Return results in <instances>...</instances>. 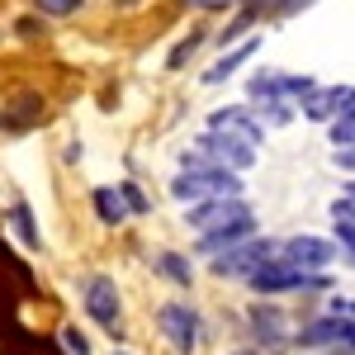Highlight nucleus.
<instances>
[{
  "instance_id": "4468645a",
  "label": "nucleus",
  "mask_w": 355,
  "mask_h": 355,
  "mask_svg": "<svg viewBox=\"0 0 355 355\" xmlns=\"http://www.w3.org/2000/svg\"><path fill=\"white\" fill-rule=\"evenodd\" d=\"M95 214H100V223H110V227H119V223L128 218V204H123V194H119V185H100L95 190Z\"/></svg>"
},
{
  "instance_id": "393cba45",
  "label": "nucleus",
  "mask_w": 355,
  "mask_h": 355,
  "mask_svg": "<svg viewBox=\"0 0 355 355\" xmlns=\"http://www.w3.org/2000/svg\"><path fill=\"white\" fill-rule=\"evenodd\" d=\"M190 5H204V10H218V5H227V0H190Z\"/></svg>"
},
{
  "instance_id": "f257e3e1",
  "label": "nucleus",
  "mask_w": 355,
  "mask_h": 355,
  "mask_svg": "<svg viewBox=\"0 0 355 355\" xmlns=\"http://www.w3.org/2000/svg\"><path fill=\"white\" fill-rule=\"evenodd\" d=\"M171 194L180 204H204V199H223V194H242V180L227 166H204V171H180L171 180Z\"/></svg>"
},
{
  "instance_id": "412c9836",
  "label": "nucleus",
  "mask_w": 355,
  "mask_h": 355,
  "mask_svg": "<svg viewBox=\"0 0 355 355\" xmlns=\"http://www.w3.org/2000/svg\"><path fill=\"white\" fill-rule=\"evenodd\" d=\"M43 15H76L81 10V0H33Z\"/></svg>"
},
{
  "instance_id": "6ab92c4d",
  "label": "nucleus",
  "mask_w": 355,
  "mask_h": 355,
  "mask_svg": "<svg viewBox=\"0 0 355 355\" xmlns=\"http://www.w3.org/2000/svg\"><path fill=\"white\" fill-rule=\"evenodd\" d=\"M15 227H19L24 246H38V232H33V218H28V209H24V204H15Z\"/></svg>"
},
{
  "instance_id": "f03ea898",
  "label": "nucleus",
  "mask_w": 355,
  "mask_h": 355,
  "mask_svg": "<svg viewBox=\"0 0 355 355\" xmlns=\"http://www.w3.org/2000/svg\"><path fill=\"white\" fill-rule=\"evenodd\" d=\"M256 294H289V289H327V275L322 270H299V266H289V261H279L270 256L261 270L246 279Z\"/></svg>"
},
{
  "instance_id": "ddd939ff",
  "label": "nucleus",
  "mask_w": 355,
  "mask_h": 355,
  "mask_svg": "<svg viewBox=\"0 0 355 355\" xmlns=\"http://www.w3.org/2000/svg\"><path fill=\"white\" fill-rule=\"evenodd\" d=\"M251 53H256V38H246V43H237L232 53H223L218 62H214V67L204 71V81H209V85L227 81V76H232V71H237V67H242V62H246V57H251Z\"/></svg>"
},
{
  "instance_id": "9b49d317",
  "label": "nucleus",
  "mask_w": 355,
  "mask_h": 355,
  "mask_svg": "<svg viewBox=\"0 0 355 355\" xmlns=\"http://www.w3.org/2000/svg\"><path fill=\"white\" fill-rule=\"evenodd\" d=\"M251 331H256L261 346H284V341H289V331H284V313L270 308V303L251 308Z\"/></svg>"
},
{
  "instance_id": "20e7f679",
  "label": "nucleus",
  "mask_w": 355,
  "mask_h": 355,
  "mask_svg": "<svg viewBox=\"0 0 355 355\" xmlns=\"http://www.w3.org/2000/svg\"><path fill=\"white\" fill-rule=\"evenodd\" d=\"M270 256H275L270 242L246 237V242H237V246H227V251H218V256H214V275H218V279H251V275L261 270Z\"/></svg>"
},
{
  "instance_id": "2eb2a0df",
  "label": "nucleus",
  "mask_w": 355,
  "mask_h": 355,
  "mask_svg": "<svg viewBox=\"0 0 355 355\" xmlns=\"http://www.w3.org/2000/svg\"><path fill=\"white\" fill-rule=\"evenodd\" d=\"M346 336V322L341 318H322V322H308V327L299 331L303 346H331V341H341Z\"/></svg>"
},
{
  "instance_id": "a211bd4d",
  "label": "nucleus",
  "mask_w": 355,
  "mask_h": 355,
  "mask_svg": "<svg viewBox=\"0 0 355 355\" xmlns=\"http://www.w3.org/2000/svg\"><path fill=\"white\" fill-rule=\"evenodd\" d=\"M62 346H67V355H90V341L76 327H62Z\"/></svg>"
},
{
  "instance_id": "0eeeda50",
  "label": "nucleus",
  "mask_w": 355,
  "mask_h": 355,
  "mask_svg": "<svg viewBox=\"0 0 355 355\" xmlns=\"http://www.w3.org/2000/svg\"><path fill=\"white\" fill-rule=\"evenodd\" d=\"M199 152L214 157L218 166H227V171H251L256 166V147L242 142V137H232V133H218V128L199 133Z\"/></svg>"
},
{
  "instance_id": "7ed1b4c3",
  "label": "nucleus",
  "mask_w": 355,
  "mask_h": 355,
  "mask_svg": "<svg viewBox=\"0 0 355 355\" xmlns=\"http://www.w3.org/2000/svg\"><path fill=\"white\" fill-rule=\"evenodd\" d=\"M256 218L251 214V204H246L242 194H223V199H204V204H194L190 209V227L199 237H209V232H223V227H232V223H246Z\"/></svg>"
},
{
  "instance_id": "1a4fd4ad",
  "label": "nucleus",
  "mask_w": 355,
  "mask_h": 355,
  "mask_svg": "<svg viewBox=\"0 0 355 355\" xmlns=\"http://www.w3.org/2000/svg\"><path fill=\"white\" fill-rule=\"evenodd\" d=\"M303 114L313 123H331L341 114H355V85H327V90H313L303 100Z\"/></svg>"
},
{
  "instance_id": "423d86ee",
  "label": "nucleus",
  "mask_w": 355,
  "mask_h": 355,
  "mask_svg": "<svg viewBox=\"0 0 355 355\" xmlns=\"http://www.w3.org/2000/svg\"><path fill=\"white\" fill-rule=\"evenodd\" d=\"M157 327H162V336H166V341H171L180 355H190L194 346H199V313H194L190 303H162Z\"/></svg>"
},
{
  "instance_id": "f8f14e48",
  "label": "nucleus",
  "mask_w": 355,
  "mask_h": 355,
  "mask_svg": "<svg viewBox=\"0 0 355 355\" xmlns=\"http://www.w3.org/2000/svg\"><path fill=\"white\" fill-rule=\"evenodd\" d=\"M246 237H256V218L232 223V227H223V232H209V237H199V251H204V256H218V251H227V246L246 242Z\"/></svg>"
},
{
  "instance_id": "a878e982",
  "label": "nucleus",
  "mask_w": 355,
  "mask_h": 355,
  "mask_svg": "<svg viewBox=\"0 0 355 355\" xmlns=\"http://www.w3.org/2000/svg\"><path fill=\"white\" fill-rule=\"evenodd\" d=\"M346 346H355V322H346V336H341Z\"/></svg>"
},
{
  "instance_id": "bb28decb",
  "label": "nucleus",
  "mask_w": 355,
  "mask_h": 355,
  "mask_svg": "<svg viewBox=\"0 0 355 355\" xmlns=\"http://www.w3.org/2000/svg\"><path fill=\"white\" fill-rule=\"evenodd\" d=\"M346 199H355V180H351V185H346Z\"/></svg>"
},
{
  "instance_id": "6e6552de",
  "label": "nucleus",
  "mask_w": 355,
  "mask_h": 355,
  "mask_svg": "<svg viewBox=\"0 0 355 355\" xmlns=\"http://www.w3.org/2000/svg\"><path fill=\"white\" fill-rule=\"evenodd\" d=\"M331 256H336V242H327V237H289L279 246V261H289L299 270H327Z\"/></svg>"
},
{
  "instance_id": "f3484780",
  "label": "nucleus",
  "mask_w": 355,
  "mask_h": 355,
  "mask_svg": "<svg viewBox=\"0 0 355 355\" xmlns=\"http://www.w3.org/2000/svg\"><path fill=\"white\" fill-rule=\"evenodd\" d=\"M327 133H331V142H336V147H355V114H341V119H331Z\"/></svg>"
},
{
  "instance_id": "b1692460",
  "label": "nucleus",
  "mask_w": 355,
  "mask_h": 355,
  "mask_svg": "<svg viewBox=\"0 0 355 355\" xmlns=\"http://www.w3.org/2000/svg\"><path fill=\"white\" fill-rule=\"evenodd\" d=\"M336 166L341 171H355V147H336Z\"/></svg>"
},
{
  "instance_id": "aec40b11",
  "label": "nucleus",
  "mask_w": 355,
  "mask_h": 355,
  "mask_svg": "<svg viewBox=\"0 0 355 355\" xmlns=\"http://www.w3.org/2000/svg\"><path fill=\"white\" fill-rule=\"evenodd\" d=\"M119 194H123V204H128V214H147L152 204H147V194L137 190V185H119Z\"/></svg>"
},
{
  "instance_id": "dca6fc26",
  "label": "nucleus",
  "mask_w": 355,
  "mask_h": 355,
  "mask_svg": "<svg viewBox=\"0 0 355 355\" xmlns=\"http://www.w3.org/2000/svg\"><path fill=\"white\" fill-rule=\"evenodd\" d=\"M157 275H166L171 284H190V279H194L190 261H185V256H175V251H162V256H157Z\"/></svg>"
},
{
  "instance_id": "9d476101",
  "label": "nucleus",
  "mask_w": 355,
  "mask_h": 355,
  "mask_svg": "<svg viewBox=\"0 0 355 355\" xmlns=\"http://www.w3.org/2000/svg\"><path fill=\"white\" fill-rule=\"evenodd\" d=\"M209 128L242 137V142H251V147H261V137H266V123H261L256 114L246 110V105H227V110H214V114H209Z\"/></svg>"
},
{
  "instance_id": "5701e85b",
  "label": "nucleus",
  "mask_w": 355,
  "mask_h": 355,
  "mask_svg": "<svg viewBox=\"0 0 355 355\" xmlns=\"http://www.w3.org/2000/svg\"><path fill=\"white\" fill-rule=\"evenodd\" d=\"M303 5H313V0H275V5H270V15H299Z\"/></svg>"
},
{
  "instance_id": "39448f33",
  "label": "nucleus",
  "mask_w": 355,
  "mask_h": 355,
  "mask_svg": "<svg viewBox=\"0 0 355 355\" xmlns=\"http://www.w3.org/2000/svg\"><path fill=\"white\" fill-rule=\"evenodd\" d=\"M81 299H85V313H90L105 331L123 327V303H119V289H114L110 275H90V279L81 284Z\"/></svg>"
},
{
  "instance_id": "4be33fe9",
  "label": "nucleus",
  "mask_w": 355,
  "mask_h": 355,
  "mask_svg": "<svg viewBox=\"0 0 355 355\" xmlns=\"http://www.w3.org/2000/svg\"><path fill=\"white\" fill-rule=\"evenodd\" d=\"M336 242L351 251V261H355V223H336Z\"/></svg>"
},
{
  "instance_id": "cd10ccee",
  "label": "nucleus",
  "mask_w": 355,
  "mask_h": 355,
  "mask_svg": "<svg viewBox=\"0 0 355 355\" xmlns=\"http://www.w3.org/2000/svg\"><path fill=\"white\" fill-rule=\"evenodd\" d=\"M232 355H256V351H232Z\"/></svg>"
},
{
  "instance_id": "c85d7f7f",
  "label": "nucleus",
  "mask_w": 355,
  "mask_h": 355,
  "mask_svg": "<svg viewBox=\"0 0 355 355\" xmlns=\"http://www.w3.org/2000/svg\"><path fill=\"white\" fill-rule=\"evenodd\" d=\"M114 355H128V351H114Z\"/></svg>"
}]
</instances>
